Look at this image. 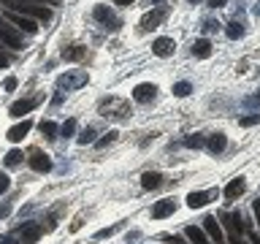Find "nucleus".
<instances>
[{"label":"nucleus","instance_id":"nucleus-21","mask_svg":"<svg viewBox=\"0 0 260 244\" xmlns=\"http://www.w3.org/2000/svg\"><path fill=\"white\" fill-rule=\"evenodd\" d=\"M190 81H176V84H174V95L176 98H187V95H190Z\"/></svg>","mask_w":260,"mask_h":244},{"label":"nucleus","instance_id":"nucleus-13","mask_svg":"<svg viewBox=\"0 0 260 244\" xmlns=\"http://www.w3.org/2000/svg\"><path fill=\"white\" fill-rule=\"evenodd\" d=\"M203 231H206L217 244H222V228H219V223H217L214 217H206V220H203Z\"/></svg>","mask_w":260,"mask_h":244},{"label":"nucleus","instance_id":"nucleus-33","mask_svg":"<svg viewBox=\"0 0 260 244\" xmlns=\"http://www.w3.org/2000/svg\"><path fill=\"white\" fill-rule=\"evenodd\" d=\"M3 87H6V89H14V87H16V79H14V76H8V79L3 81Z\"/></svg>","mask_w":260,"mask_h":244},{"label":"nucleus","instance_id":"nucleus-37","mask_svg":"<svg viewBox=\"0 0 260 244\" xmlns=\"http://www.w3.org/2000/svg\"><path fill=\"white\" fill-rule=\"evenodd\" d=\"M117 6H130V3H136V0H114Z\"/></svg>","mask_w":260,"mask_h":244},{"label":"nucleus","instance_id":"nucleus-27","mask_svg":"<svg viewBox=\"0 0 260 244\" xmlns=\"http://www.w3.org/2000/svg\"><path fill=\"white\" fill-rule=\"evenodd\" d=\"M92 141H95V130H92V128H87L84 133L79 136V144H84V146H87V144H92Z\"/></svg>","mask_w":260,"mask_h":244},{"label":"nucleus","instance_id":"nucleus-14","mask_svg":"<svg viewBox=\"0 0 260 244\" xmlns=\"http://www.w3.org/2000/svg\"><path fill=\"white\" fill-rule=\"evenodd\" d=\"M32 109H36V101H30V98H27V101H16V103H11V109H8V114L19 119L22 114H27V111H32Z\"/></svg>","mask_w":260,"mask_h":244},{"label":"nucleus","instance_id":"nucleus-29","mask_svg":"<svg viewBox=\"0 0 260 244\" xmlns=\"http://www.w3.org/2000/svg\"><path fill=\"white\" fill-rule=\"evenodd\" d=\"M184 146H190V149L195 146V149H198V146H203V138H201L198 133H195V136H187V138H184Z\"/></svg>","mask_w":260,"mask_h":244},{"label":"nucleus","instance_id":"nucleus-6","mask_svg":"<svg viewBox=\"0 0 260 244\" xmlns=\"http://www.w3.org/2000/svg\"><path fill=\"white\" fill-rule=\"evenodd\" d=\"M174 49H176V44H174V38H168V36H162V38H154V41H152V52L157 54V57L174 54Z\"/></svg>","mask_w":260,"mask_h":244},{"label":"nucleus","instance_id":"nucleus-12","mask_svg":"<svg viewBox=\"0 0 260 244\" xmlns=\"http://www.w3.org/2000/svg\"><path fill=\"white\" fill-rule=\"evenodd\" d=\"M244 190H247V179L239 176V179H233V182L225 187V198H231V201H233V198H239Z\"/></svg>","mask_w":260,"mask_h":244},{"label":"nucleus","instance_id":"nucleus-24","mask_svg":"<svg viewBox=\"0 0 260 244\" xmlns=\"http://www.w3.org/2000/svg\"><path fill=\"white\" fill-rule=\"evenodd\" d=\"M60 133H62L65 138L76 133V119H65V122H62V128H60Z\"/></svg>","mask_w":260,"mask_h":244},{"label":"nucleus","instance_id":"nucleus-44","mask_svg":"<svg viewBox=\"0 0 260 244\" xmlns=\"http://www.w3.org/2000/svg\"><path fill=\"white\" fill-rule=\"evenodd\" d=\"M255 98H257V101H260V93H257V95H255Z\"/></svg>","mask_w":260,"mask_h":244},{"label":"nucleus","instance_id":"nucleus-43","mask_svg":"<svg viewBox=\"0 0 260 244\" xmlns=\"http://www.w3.org/2000/svg\"><path fill=\"white\" fill-rule=\"evenodd\" d=\"M171 244H176V239H171Z\"/></svg>","mask_w":260,"mask_h":244},{"label":"nucleus","instance_id":"nucleus-35","mask_svg":"<svg viewBox=\"0 0 260 244\" xmlns=\"http://www.w3.org/2000/svg\"><path fill=\"white\" fill-rule=\"evenodd\" d=\"M252 209H255V220H257V225H260V198L252 203Z\"/></svg>","mask_w":260,"mask_h":244},{"label":"nucleus","instance_id":"nucleus-10","mask_svg":"<svg viewBox=\"0 0 260 244\" xmlns=\"http://www.w3.org/2000/svg\"><path fill=\"white\" fill-rule=\"evenodd\" d=\"M19 239H22V244H36L41 239V225H36V223L24 225L19 231Z\"/></svg>","mask_w":260,"mask_h":244},{"label":"nucleus","instance_id":"nucleus-40","mask_svg":"<svg viewBox=\"0 0 260 244\" xmlns=\"http://www.w3.org/2000/svg\"><path fill=\"white\" fill-rule=\"evenodd\" d=\"M160 3H166V0H149V6H160Z\"/></svg>","mask_w":260,"mask_h":244},{"label":"nucleus","instance_id":"nucleus-2","mask_svg":"<svg viewBox=\"0 0 260 244\" xmlns=\"http://www.w3.org/2000/svg\"><path fill=\"white\" fill-rule=\"evenodd\" d=\"M92 16H95V19L101 22V24H106V27H109V30H117V27H119V19H117V16H114V11H111L109 6H95Z\"/></svg>","mask_w":260,"mask_h":244},{"label":"nucleus","instance_id":"nucleus-16","mask_svg":"<svg viewBox=\"0 0 260 244\" xmlns=\"http://www.w3.org/2000/svg\"><path fill=\"white\" fill-rule=\"evenodd\" d=\"M206 201H209V195H206V193H190V195H187V206H190V209L206 206Z\"/></svg>","mask_w":260,"mask_h":244},{"label":"nucleus","instance_id":"nucleus-20","mask_svg":"<svg viewBox=\"0 0 260 244\" xmlns=\"http://www.w3.org/2000/svg\"><path fill=\"white\" fill-rule=\"evenodd\" d=\"M225 33H228V38H233V41H236V38H241V36H244V24H241V22H231Z\"/></svg>","mask_w":260,"mask_h":244},{"label":"nucleus","instance_id":"nucleus-1","mask_svg":"<svg viewBox=\"0 0 260 244\" xmlns=\"http://www.w3.org/2000/svg\"><path fill=\"white\" fill-rule=\"evenodd\" d=\"M3 3L11 8V11L22 14V16H30V19H52V11L46 6L36 3V0H3Z\"/></svg>","mask_w":260,"mask_h":244},{"label":"nucleus","instance_id":"nucleus-42","mask_svg":"<svg viewBox=\"0 0 260 244\" xmlns=\"http://www.w3.org/2000/svg\"><path fill=\"white\" fill-rule=\"evenodd\" d=\"M187 3H201V0H187Z\"/></svg>","mask_w":260,"mask_h":244},{"label":"nucleus","instance_id":"nucleus-19","mask_svg":"<svg viewBox=\"0 0 260 244\" xmlns=\"http://www.w3.org/2000/svg\"><path fill=\"white\" fill-rule=\"evenodd\" d=\"M225 144H228L225 133H214V136L209 138V149H211V152H222V149H225Z\"/></svg>","mask_w":260,"mask_h":244},{"label":"nucleus","instance_id":"nucleus-39","mask_svg":"<svg viewBox=\"0 0 260 244\" xmlns=\"http://www.w3.org/2000/svg\"><path fill=\"white\" fill-rule=\"evenodd\" d=\"M231 244H244V241L239 239V236H231Z\"/></svg>","mask_w":260,"mask_h":244},{"label":"nucleus","instance_id":"nucleus-18","mask_svg":"<svg viewBox=\"0 0 260 244\" xmlns=\"http://www.w3.org/2000/svg\"><path fill=\"white\" fill-rule=\"evenodd\" d=\"M141 187H144V190H154V187H160V174L146 171V174L141 176Z\"/></svg>","mask_w":260,"mask_h":244},{"label":"nucleus","instance_id":"nucleus-11","mask_svg":"<svg viewBox=\"0 0 260 244\" xmlns=\"http://www.w3.org/2000/svg\"><path fill=\"white\" fill-rule=\"evenodd\" d=\"M174 209H176L174 201H157V203H154V209H152V217L154 220H166L168 215H174Z\"/></svg>","mask_w":260,"mask_h":244},{"label":"nucleus","instance_id":"nucleus-31","mask_svg":"<svg viewBox=\"0 0 260 244\" xmlns=\"http://www.w3.org/2000/svg\"><path fill=\"white\" fill-rule=\"evenodd\" d=\"M8 187H11V179H8L6 174H0V195H3V193L8 190Z\"/></svg>","mask_w":260,"mask_h":244},{"label":"nucleus","instance_id":"nucleus-8","mask_svg":"<svg viewBox=\"0 0 260 244\" xmlns=\"http://www.w3.org/2000/svg\"><path fill=\"white\" fill-rule=\"evenodd\" d=\"M0 41H3V44H8L11 49H22V38H19V33H14L6 22H0Z\"/></svg>","mask_w":260,"mask_h":244},{"label":"nucleus","instance_id":"nucleus-30","mask_svg":"<svg viewBox=\"0 0 260 244\" xmlns=\"http://www.w3.org/2000/svg\"><path fill=\"white\" fill-rule=\"evenodd\" d=\"M111 233H117V225H109V228H101V231H98L95 236H98V239H109V236Z\"/></svg>","mask_w":260,"mask_h":244},{"label":"nucleus","instance_id":"nucleus-26","mask_svg":"<svg viewBox=\"0 0 260 244\" xmlns=\"http://www.w3.org/2000/svg\"><path fill=\"white\" fill-rule=\"evenodd\" d=\"M257 122H260V114H249V117H241L239 119V125L241 128H252V125H257Z\"/></svg>","mask_w":260,"mask_h":244},{"label":"nucleus","instance_id":"nucleus-4","mask_svg":"<svg viewBox=\"0 0 260 244\" xmlns=\"http://www.w3.org/2000/svg\"><path fill=\"white\" fill-rule=\"evenodd\" d=\"M166 16H168V8H162V6L154 8V11H149V14H144L141 16V30H154Z\"/></svg>","mask_w":260,"mask_h":244},{"label":"nucleus","instance_id":"nucleus-28","mask_svg":"<svg viewBox=\"0 0 260 244\" xmlns=\"http://www.w3.org/2000/svg\"><path fill=\"white\" fill-rule=\"evenodd\" d=\"M19 160H22V152L19 149H11V152L6 155V166H16Z\"/></svg>","mask_w":260,"mask_h":244},{"label":"nucleus","instance_id":"nucleus-17","mask_svg":"<svg viewBox=\"0 0 260 244\" xmlns=\"http://www.w3.org/2000/svg\"><path fill=\"white\" fill-rule=\"evenodd\" d=\"M192 54H195V57H209V54H211V44H209L206 38H198V41L192 44Z\"/></svg>","mask_w":260,"mask_h":244},{"label":"nucleus","instance_id":"nucleus-22","mask_svg":"<svg viewBox=\"0 0 260 244\" xmlns=\"http://www.w3.org/2000/svg\"><path fill=\"white\" fill-rule=\"evenodd\" d=\"M79 57H84V49L81 46H71L68 52H62V60H79Z\"/></svg>","mask_w":260,"mask_h":244},{"label":"nucleus","instance_id":"nucleus-9","mask_svg":"<svg viewBox=\"0 0 260 244\" xmlns=\"http://www.w3.org/2000/svg\"><path fill=\"white\" fill-rule=\"evenodd\" d=\"M30 128H32V122L30 119H22V122H16V125L8 130V141H14V144H19L24 136L30 133Z\"/></svg>","mask_w":260,"mask_h":244},{"label":"nucleus","instance_id":"nucleus-34","mask_svg":"<svg viewBox=\"0 0 260 244\" xmlns=\"http://www.w3.org/2000/svg\"><path fill=\"white\" fill-rule=\"evenodd\" d=\"M228 0H209V8H222Z\"/></svg>","mask_w":260,"mask_h":244},{"label":"nucleus","instance_id":"nucleus-3","mask_svg":"<svg viewBox=\"0 0 260 244\" xmlns=\"http://www.w3.org/2000/svg\"><path fill=\"white\" fill-rule=\"evenodd\" d=\"M6 16H8V22H11L14 27L30 33V36H32V33H38V24H36V19H30V16H22V14H16V11H8Z\"/></svg>","mask_w":260,"mask_h":244},{"label":"nucleus","instance_id":"nucleus-36","mask_svg":"<svg viewBox=\"0 0 260 244\" xmlns=\"http://www.w3.org/2000/svg\"><path fill=\"white\" fill-rule=\"evenodd\" d=\"M6 65H8V57H6L3 52H0V68H6Z\"/></svg>","mask_w":260,"mask_h":244},{"label":"nucleus","instance_id":"nucleus-25","mask_svg":"<svg viewBox=\"0 0 260 244\" xmlns=\"http://www.w3.org/2000/svg\"><path fill=\"white\" fill-rule=\"evenodd\" d=\"M41 133H44V136H49V138H54V133H57V125H54L52 119L41 122Z\"/></svg>","mask_w":260,"mask_h":244},{"label":"nucleus","instance_id":"nucleus-32","mask_svg":"<svg viewBox=\"0 0 260 244\" xmlns=\"http://www.w3.org/2000/svg\"><path fill=\"white\" fill-rule=\"evenodd\" d=\"M219 27V24L217 22H211V19H206V22H203V33H214Z\"/></svg>","mask_w":260,"mask_h":244},{"label":"nucleus","instance_id":"nucleus-23","mask_svg":"<svg viewBox=\"0 0 260 244\" xmlns=\"http://www.w3.org/2000/svg\"><path fill=\"white\" fill-rule=\"evenodd\" d=\"M117 136H119L117 130H109V133H106V136L101 138V141H95V144H98V149H103V146H109V144H114V141H117Z\"/></svg>","mask_w":260,"mask_h":244},{"label":"nucleus","instance_id":"nucleus-5","mask_svg":"<svg viewBox=\"0 0 260 244\" xmlns=\"http://www.w3.org/2000/svg\"><path fill=\"white\" fill-rule=\"evenodd\" d=\"M154 95H157V87H154L152 81H144V84H136L133 87V101L136 103H149Z\"/></svg>","mask_w":260,"mask_h":244},{"label":"nucleus","instance_id":"nucleus-7","mask_svg":"<svg viewBox=\"0 0 260 244\" xmlns=\"http://www.w3.org/2000/svg\"><path fill=\"white\" fill-rule=\"evenodd\" d=\"M30 168L38 171V174H46V171H52V160H49V155H44V152H32L30 155Z\"/></svg>","mask_w":260,"mask_h":244},{"label":"nucleus","instance_id":"nucleus-15","mask_svg":"<svg viewBox=\"0 0 260 244\" xmlns=\"http://www.w3.org/2000/svg\"><path fill=\"white\" fill-rule=\"evenodd\" d=\"M187 239H190L192 244H209V239H206V233H203L201 231V228H195V225H190V228H187Z\"/></svg>","mask_w":260,"mask_h":244},{"label":"nucleus","instance_id":"nucleus-38","mask_svg":"<svg viewBox=\"0 0 260 244\" xmlns=\"http://www.w3.org/2000/svg\"><path fill=\"white\" fill-rule=\"evenodd\" d=\"M3 244H16V239H14V236H6V239H3Z\"/></svg>","mask_w":260,"mask_h":244},{"label":"nucleus","instance_id":"nucleus-41","mask_svg":"<svg viewBox=\"0 0 260 244\" xmlns=\"http://www.w3.org/2000/svg\"><path fill=\"white\" fill-rule=\"evenodd\" d=\"M252 241H255V244H260V236H257V233H252Z\"/></svg>","mask_w":260,"mask_h":244}]
</instances>
